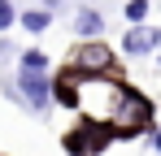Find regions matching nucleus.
I'll list each match as a JSON object with an SVG mask.
<instances>
[{
  "mask_svg": "<svg viewBox=\"0 0 161 156\" xmlns=\"http://www.w3.org/2000/svg\"><path fill=\"white\" fill-rule=\"evenodd\" d=\"M22 91H26V100L35 104V108H44V104H48V78L35 74V70H22Z\"/></svg>",
  "mask_w": 161,
  "mask_h": 156,
  "instance_id": "nucleus-1",
  "label": "nucleus"
},
{
  "mask_svg": "<svg viewBox=\"0 0 161 156\" xmlns=\"http://www.w3.org/2000/svg\"><path fill=\"white\" fill-rule=\"evenodd\" d=\"M157 44V30H131L126 35V52H148Z\"/></svg>",
  "mask_w": 161,
  "mask_h": 156,
  "instance_id": "nucleus-2",
  "label": "nucleus"
},
{
  "mask_svg": "<svg viewBox=\"0 0 161 156\" xmlns=\"http://www.w3.org/2000/svg\"><path fill=\"white\" fill-rule=\"evenodd\" d=\"M79 30L87 35V39H92V35H100V30H105V22H100V13H92V9H83V13H79Z\"/></svg>",
  "mask_w": 161,
  "mask_h": 156,
  "instance_id": "nucleus-3",
  "label": "nucleus"
},
{
  "mask_svg": "<svg viewBox=\"0 0 161 156\" xmlns=\"http://www.w3.org/2000/svg\"><path fill=\"white\" fill-rule=\"evenodd\" d=\"M22 26H26V30H44V26H48V13H44V9H35V13H22Z\"/></svg>",
  "mask_w": 161,
  "mask_h": 156,
  "instance_id": "nucleus-4",
  "label": "nucleus"
},
{
  "mask_svg": "<svg viewBox=\"0 0 161 156\" xmlns=\"http://www.w3.org/2000/svg\"><path fill=\"white\" fill-rule=\"evenodd\" d=\"M22 70H35V74H44V70H48V56H44V52H26V56H22Z\"/></svg>",
  "mask_w": 161,
  "mask_h": 156,
  "instance_id": "nucleus-5",
  "label": "nucleus"
},
{
  "mask_svg": "<svg viewBox=\"0 0 161 156\" xmlns=\"http://www.w3.org/2000/svg\"><path fill=\"white\" fill-rule=\"evenodd\" d=\"M79 61H92V70H96V65L105 70V65H109V52L105 48H87V52H79Z\"/></svg>",
  "mask_w": 161,
  "mask_h": 156,
  "instance_id": "nucleus-6",
  "label": "nucleus"
},
{
  "mask_svg": "<svg viewBox=\"0 0 161 156\" xmlns=\"http://www.w3.org/2000/svg\"><path fill=\"white\" fill-rule=\"evenodd\" d=\"M144 13H148V0H131V4H126V18H131V22H139Z\"/></svg>",
  "mask_w": 161,
  "mask_h": 156,
  "instance_id": "nucleus-7",
  "label": "nucleus"
},
{
  "mask_svg": "<svg viewBox=\"0 0 161 156\" xmlns=\"http://www.w3.org/2000/svg\"><path fill=\"white\" fill-rule=\"evenodd\" d=\"M4 26H13V9H9V0H0V30Z\"/></svg>",
  "mask_w": 161,
  "mask_h": 156,
  "instance_id": "nucleus-8",
  "label": "nucleus"
},
{
  "mask_svg": "<svg viewBox=\"0 0 161 156\" xmlns=\"http://www.w3.org/2000/svg\"><path fill=\"white\" fill-rule=\"evenodd\" d=\"M157 148H161V134H157Z\"/></svg>",
  "mask_w": 161,
  "mask_h": 156,
  "instance_id": "nucleus-9",
  "label": "nucleus"
}]
</instances>
